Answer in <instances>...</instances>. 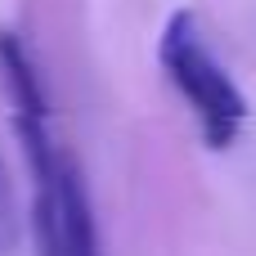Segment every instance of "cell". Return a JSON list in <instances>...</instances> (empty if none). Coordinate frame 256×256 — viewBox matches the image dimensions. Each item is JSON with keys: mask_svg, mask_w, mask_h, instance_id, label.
Returning a JSON list of instances; mask_svg holds the SVG:
<instances>
[{"mask_svg": "<svg viewBox=\"0 0 256 256\" xmlns=\"http://www.w3.org/2000/svg\"><path fill=\"white\" fill-rule=\"evenodd\" d=\"M14 135L32 171V230L40 256H104L86 176L58 144L50 108H14Z\"/></svg>", "mask_w": 256, "mask_h": 256, "instance_id": "cell-1", "label": "cell"}, {"mask_svg": "<svg viewBox=\"0 0 256 256\" xmlns=\"http://www.w3.org/2000/svg\"><path fill=\"white\" fill-rule=\"evenodd\" d=\"M158 63L166 72V81L180 90V99L194 108L202 140L212 148H230L248 122V94L234 86V76L216 63L212 45L198 32V18L189 9H176L162 27L158 40Z\"/></svg>", "mask_w": 256, "mask_h": 256, "instance_id": "cell-2", "label": "cell"}, {"mask_svg": "<svg viewBox=\"0 0 256 256\" xmlns=\"http://www.w3.org/2000/svg\"><path fill=\"white\" fill-rule=\"evenodd\" d=\"M22 238V216H18V198H14V180L0 162V256L14 252Z\"/></svg>", "mask_w": 256, "mask_h": 256, "instance_id": "cell-3", "label": "cell"}]
</instances>
